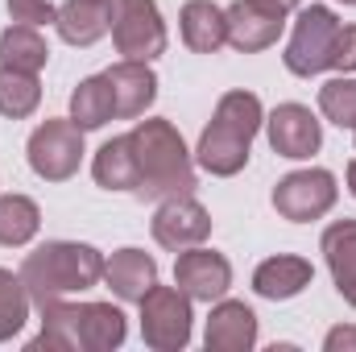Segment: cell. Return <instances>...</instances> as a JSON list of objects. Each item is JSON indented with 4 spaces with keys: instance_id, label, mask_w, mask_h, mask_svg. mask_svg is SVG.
<instances>
[{
    "instance_id": "6da1fadb",
    "label": "cell",
    "mask_w": 356,
    "mask_h": 352,
    "mask_svg": "<svg viewBox=\"0 0 356 352\" xmlns=\"http://www.w3.org/2000/svg\"><path fill=\"white\" fill-rule=\"evenodd\" d=\"M129 141H133V162H137V191L133 195L141 203L145 199L162 203V199L195 191V158L170 120H162V116L137 120Z\"/></svg>"
},
{
    "instance_id": "7a4b0ae2",
    "label": "cell",
    "mask_w": 356,
    "mask_h": 352,
    "mask_svg": "<svg viewBox=\"0 0 356 352\" xmlns=\"http://www.w3.org/2000/svg\"><path fill=\"white\" fill-rule=\"evenodd\" d=\"M266 125V108L253 91L236 88L224 91L220 104H216V116L211 125L199 133V145H195V166L207 170L211 178H232L249 166V150H253V137L261 133Z\"/></svg>"
},
{
    "instance_id": "3957f363",
    "label": "cell",
    "mask_w": 356,
    "mask_h": 352,
    "mask_svg": "<svg viewBox=\"0 0 356 352\" xmlns=\"http://www.w3.org/2000/svg\"><path fill=\"white\" fill-rule=\"evenodd\" d=\"M104 253L83 241H46L21 262V282L33 298V307H46L67 294H83L104 278Z\"/></svg>"
},
{
    "instance_id": "277c9868",
    "label": "cell",
    "mask_w": 356,
    "mask_h": 352,
    "mask_svg": "<svg viewBox=\"0 0 356 352\" xmlns=\"http://www.w3.org/2000/svg\"><path fill=\"white\" fill-rule=\"evenodd\" d=\"M336 33H340V17H336L327 4H307V8H298L294 29H290V42H286V54H282L286 71L298 75V79L323 75V71L332 67Z\"/></svg>"
},
{
    "instance_id": "5b68a950",
    "label": "cell",
    "mask_w": 356,
    "mask_h": 352,
    "mask_svg": "<svg viewBox=\"0 0 356 352\" xmlns=\"http://www.w3.org/2000/svg\"><path fill=\"white\" fill-rule=\"evenodd\" d=\"M25 158H29V170L42 182H67L79 175V162H83V129L71 116L42 120L25 141Z\"/></svg>"
},
{
    "instance_id": "8992f818",
    "label": "cell",
    "mask_w": 356,
    "mask_h": 352,
    "mask_svg": "<svg viewBox=\"0 0 356 352\" xmlns=\"http://www.w3.org/2000/svg\"><path fill=\"white\" fill-rule=\"evenodd\" d=\"M141 307V340L154 352H182L191 344V294L178 286H149V294L137 303Z\"/></svg>"
},
{
    "instance_id": "52a82bcc",
    "label": "cell",
    "mask_w": 356,
    "mask_h": 352,
    "mask_svg": "<svg viewBox=\"0 0 356 352\" xmlns=\"http://www.w3.org/2000/svg\"><path fill=\"white\" fill-rule=\"evenodd\" d=\"M112 42L120 58L154 63L166 54V21L158 0H116L112 4Z\"/></svg>"
},
{
    "instance_id": "ba28073f",
    "label": "cell",
    "mask_w": 356,
    "mask_h": 352,
    "mask_svg": "<svg viewBox=\"0 0 356 352\" xmlns=\"http://www.w3.org/2000/svg\"><path fill=\"white\" fill-rule=\"evenodd\" d=\"M340 199V186L336 175L323 170V166H311V170H294V175L277 178L273 186V211L290 224H311V220H323Z\"/></svg>"
},
{
    "instance_id": "9c48e42d",
    "label": "cell",
    "mask_w": 356,
    "mask_h": 352,
    "mask_svg": "<svg viewBox=\"0 0 356 352\" xmlns=\"http://www.w3.org/2000/svg\"><path fill=\"white\" fill-rule=\"evenodd\" d=\"M149 232L154 241L166 249V253H182V249H195L211 237V211L195 199V195H175V199H162L154 220H149Z\"/></svg>"
},
{
    "instance_id": "30bf717a",
    "label": "cell",
    "mask_w": 356,
    "mask_h": 352,
    "mask_svg": "<svg viewBox=\"0 0 356 352\" xmlns=\"http://www.w3.org/2000/svg\"><path fill=\"white\" fill-rule=\"evenodd\" d=\"M175 286L191 294V303H220L232 286V262L216 249H182L175 253Z\"/></svg>"
},
{
    "instance_id": "8fae6325",
    "label": "cell",
    "mask_w": 356,
    "mask_h": 352,
    "mask_svg": "<svg viewBox=\"0 0 356 352\" xmlns=\"http://www.w3.org/2000/svg\"><path fill=\"white\" fill-rule=\"evenodd\" d=\"M266 137H269V145H273L277 158L302 162V158L319 154V145H323V125H319V116H315L307 104H277L266 116Z\"/></svg>"
},
{
    "instance_id": "7c38bea8",
    "label": "cell",
    "mask_w": 356,
    "mask_h": 352,
    "mask_svg": "<svg viewBox=\"0 0 356 352\" xmlns=\"http://www.w3.org/2000/svg\"><path fill=\"white\" fill-rule=\"evenodd\" d=\"M224 21H228V46H236L241 54L269 50L286 29V17L266 8L261 0H232L224 8Z\"/></svg>"
},
{
    "instance_id": "4fadbf2b",
    "label": "cell",
    "mask_w": 356,
    "mask_h": 352,
    "mask_svg": "<svg viewBox=\"0 0 356 352\" xmlns=\"http://www.w3.org/2000/svg\"><path fill=\"white\" fill-rule=\"evenodd\" d=\"M207 352H249L257 344V315L249 303L241 298H220L207 315V332H203Z\"/></svg>"
},
{
    "instance_id": "5bb4252c",
    "label": "cell",
    "mask_w": 356,
    "mask_h": 352,
    "mask_svg": "<svg viewBox=\"0 0 356 352\" xmlns=\"http://www.w3.org/2000/svg\"><path fill=\"white\" fill-rule=\"evenodd\" d=\"M112 99H116V116L120 120H137L149 112V104L158 99V75L149 63H137V58H120L116 67L104 71Z\"/></svg>"
},
{
    "instance_id": "9a60e30c",
    "label": "cell",
    "mask_w": 356,
    "mask_h": 352,
    "mask_svg": "<svg viewBox=\"0 0 356 352\" xmlns=\"http://www.w3.org/2000/svg\"><path fill=\"white\" fill-rule=\"evenodd\" d=\"M75 311V352H112L124 344L129 319L112 303H71Z\"/></svg>"
},
{
    "instance_id": "2e32d148",
    "label": "cell",
    "mask_w": 356,
    "mask_h": 352,
    "mask_svg": "<svg viewBox=\"0 0 356 352\" xmlns=\"http://www.w3.org/2000/svg\"><path fill=\"white\" fill-rule=\"evenodd\" d=\"M112 4L116 0H67L54 13V29L67 46L88 50L112 29Z\"/></svg>"
},
{
    "instance_id": "e0dca14e",
    "label": "cell",
    "mask_w": 356,
    "mask_h": 352,
    "mask_svg": "<svg viewBox=\"0 0 356 352\" xmlns=\"http://www.w3.org/2000/svg\"><path fill=\"white\" fill-rule=\"evenodd\" d=\"M315 282V265L307 257H294V253H277L253 269V290L269 298V303H286V298H298L307 286Z\"/></svg>"
},
{
    "instance_id": "ac0fdd59",
    "label": "cell",
    "mask_w": 356,
    "mask_h": 352,
    "mask_svg": "<svg viewBox=\"0 0 356 352\" xmlns=\"http://www.w3.org/2000/svg\"><path fill=\"white\" fill-rule=\"evenodd\" d=\"M104 282L120 303H141L149 294V286L158 282V262L141 249H116L104 262Z\"/></svg>"
},
{
    "instance_id": "d6986e66",
    "label": "cell",
    "mask_w": 356,
    "mask_h": 352,
    "mask_svg": "<svg viewBox=\"0 0 356 352\" xmlns=\"http://www.w3.org/2000/svg\"><path fill=\"white\" fill-rule=\"evenodd\" d=\"M323 262L332 269V282L340 290V298L356 311V220H336L323 228Z\"/></svg>"
},
{
    "instance_id": "ffe728a7",
    "label": "cell",
    "mask_w": 356,
    "mask_h": 352,
    "mask_svg": "<svg viewBox=\"0 0 356 352\" xmlns=\"http://www.w3.org/2000/svg\"><path fill=\"white\" fill-rule=\"evenodd\" d=\"M178 29H182L186 50H195V54H216V50L228 46L224 8L211 4V0H186L182 13H178Z\"/></svg>"
},
{
    "instance_id": "44dd1931",
    "label": "cell",
    "mask_w": 356,
    "mask_h": 352,
    "mask_svg": "<svg viewBox=\"0 0 356 352\" xmlns=\"http://www.w3.org/2000/svg\"><path fill=\"white\" fill-rule=\"evenodd\" d=\"M91 178H95L104 191H129V195L137 191V162H133V141H129V133L99 145V154L91 158Z\"/></svg>"
},
{
    "instance_id": "7402d4cb",
    "label": "cell",
    "mask_w": 356,
    "mask_h": 352,
    "mask_svg": "<svg viewBox=\"0 0 356 352\" xmlns=\"http://www.w3.org/2000/svg\"><path fill=\"white\" fill-rule=\"evenodd\" d=\"M46 63H50V46L38 33V25H8L0 33V67L38 75Z\"/></svg>"
},
{
    "instance_id": "603a6c76",
    "label": "cell",
    "mask_w": 356,
    "mask_h": 352,
    "mask_svg": "<svg viewBox=\"0 0 356 352\" xmlns=\"http://www.w3.org/2000/svg\"><path fill=\"white\" fill-rule=\"evenodd\" d=\"M42 228V207L29 199V195H0V245L4 249H21L38 237Z\"/></svg>"
},
{
    "instance_id": "cb8c5ba5",
    "label": "cell",
    "mask_w": 356,
    "mask_h": 352,
    "mask_svg": "<svg viewBox=\"0 0 356 352\" xmlns=\"http://www.w3.org/2000/svg\"><path fill=\"white\" fill-rule=\"evenodd\" d=\"M112 116H116V99H112V88H108L104 75H91V79H83L79 88L71 91V120L83 133L104 129Z\"/></svg>"
},
{
    "instance_id": "d4e9b609",
    "label": "cell",
    "mask_w": 356,
    "mask_h": 352,
    "mask_svg": "<svg viewBox=\"0 0 356 352\" xmlns=\"http://www.w3.org/2000/svg\"><path fill=\"white\" fill-rule=\"evenodd\" d=\"M38 104H42V83H38V75L0 67V116L25 120V116L38 112Z\"/></svg>"
},
{
    "instance_id": "484cf974",
    "label": "cell",
    "mask_w": 356,
    "mask_h": 352,
    "mask_svg": "<svg viewBox=\"0 0 356 352\" xmlns=\"http://www.w3.org/2000/svg\"><path fill=\"white\" fill-rule=\"evenodd\" d=\"M29 307H33V298H29L21 273L0 265V344L21 336V328L29 323Z\"/></svg>"
},
{
    "instance_id": "4316f807",
    "label": "cell",
    "mask_w": 356,
    "mask_h": 352,
    "mask_svg": "<svg viewBox=\"0 0 356 352\" xmlns=\"http://www.w3.org/2000/svg\"><path fill=\"white\" fill-rule=\"evenodd\" d=\"M319 112L340 125V129H356V79L353 75H336L319 88Z\"/></svg>"
},
{
    "instance_id": "83f0119b",
    "label": "cell",
    "mask_w": 356,
    "mask_h": 352,
    "mask_svg": "<svg viewBox=\"0 0 356 352\" xmlns=\"http://www.w3.org/2000/svg\"><path fill=\"white\" fill-rule=\"evenodd\" d=\"M8 4V17L17 21V25H46V21H54V4L50 0H4Z\"/></svg>"
},
{
    "instance_id": "f1b7e54d",
    "label": "cell",
    "mask_w": 356,
    "mask_h": 352,
    "mask_svg": "<svg viewBox=\"0 0 356 352\" xmlns=\"http://www.w3.org/2000/svg\"><path fill=\"white\" fill-rule=\"evenodd\" d=\"M332 67H336L340 75H353L356 71V25H340L336 50H332Z\"/></svg>"
},
{
    "instance_id": "f546056e",
    "label": "cell",
    "mask_w": 356,
    "mask_h": 352,
    "mask_svg": "<svg viewBox=\"0 0 356 352\" xmlns=\"http://www.w3.org/2000/svg\"><path fill=\"white\" fill-rule=\"evenodd\" d=\"M323 352H356V328H332L323 336Z\"/></svg>"
},
{
    "instance_id": "4dcf8cb0",
    "label": "cell",
    "mask_w": 356,
    "mask_h": 352,
    "mask_svg": "<svg viewBox=\"0 0 356 352\" xmlns=\"http://www.w3.org/2000/svg\"><path fill=\"white\" fill-rule=\"evenodd\" d=\"M261 4H266V8H273V13H282V17H290L302 0H261Z\"/></svg>"
},
{
    "instance_id": "1f68e13d",
    "label": "cell",
    "mask_w": 356,
    "mask_h": 352,
    "mask_svg": "<svg viewBox=\"0 0 356 352\" xmlns=\"http://www.w3.org/2000/svg\"><path fill=\"white\" fill-rule=\"evenodd\" d=\"M348 191H353V199H356V158L348 162Z\"/></svg>"
},
{
    "instance_id": "d6a6232c",
    "label": "cell",
    "mask_w": 356,
    "mask_h": 352,
    "mask_svg": "<svg viewBox=\"0 0 356 352\" xmlns=\"http://www.w3.org/2000/svg\"><path fill=\"white\" fill-rule=\"evenodd\" d=\"M340 4H353V8H356V0H340Z\"/></svg>"
},
{
    "instance_id": "836d02e7",
    "label": "cell",
    "mask_w": 356,
    "mask_h": 352,
    "mask_svg": "<svg viewBox=\"0 0 356 352\" xmlns=\"http://www.w3.org/2000/svg\"><path fill=\"white\" fill-rule=\"evenodd\" d=\"M353 133H356V129H353Z\"/></svg>"
}]
</instances>
